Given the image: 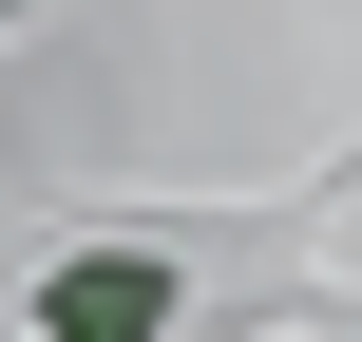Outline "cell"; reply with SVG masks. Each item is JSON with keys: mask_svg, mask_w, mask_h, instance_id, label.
<instances>
[{"mask_svg": "<svg viewBox=\"0 0 362 342\" xmlns=\"http://www.w3.org/2000/svg\"><path fill=\"white\" fill-rule=\"evenodd\" d=\"M38 342H172V267L153 248H57L38 267Z\"/></svg>", "mask_w": 362, "mask_h": 342, "instance_id": "obj_1", "label": "cell"}, {"mask_svg": "<svg viewBox=\"0 0 362 342\" xmlns=\"http://www.w3.org/2000/svg\"><path fill=\"white\" fill-rule=\"evenodd\" d=\"M0 19H19V0H0Z\"/></svg>", "mask_w": 362, "mask_h": 342, "instance_id": "obj_2", "label": "cell"}]
</instances>
